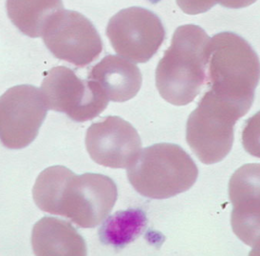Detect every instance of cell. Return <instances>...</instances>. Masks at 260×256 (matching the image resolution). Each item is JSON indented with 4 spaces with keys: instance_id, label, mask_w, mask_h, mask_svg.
Listing matches in <instances>:
<instances>
[{
    "instance_id": "6da1fadb",
    "label": "cell",
    "mask_w": 260,
    "mask_h": 256,
    "mask_svg": "<svg viewBox=\"0 0 260 256\" xmlns=\"http://www.w3.org/2000/svg\"><path fill=\"white\" fill-rule=\"evenodd\" d=\"M32 196L41 211L89 229L97 227L109 216L117 201L118 190L109 176H77L64 166H53L38 176Z\"/></svg>"
},
{
    "instance_id": "7a4b0ae2",
    "label": "cell",
    "mask_w": 260,
    "mask_h": 256,
    "mask_svg": "<svg viewBox=\"0 0 260 256\" xmlns=\"http://www.w3.org/2000/svg\"><path fill=\"white\" fill-rule=\"evenodd\" d=\"M211 37L198 25L186 24L174 32L170 47L156 69L160 96L175 106L192 102L207 79Z\"/></svg>"
},
{
    "instance_id": "3957f363",
    "label": "cell",
    "mask_w": 260,
    "mask_h": 256,
    "mask_svg": "<svg viewBox=\"0 0 260 256\" xmlns=\"http://www.w3.org/2000/svg\"><path fill=\"white\" fill-rule=\"evenodd\" d=\"M259 80V58L243 37L232 32L211 37L206 79L209 94L246 115Z\"/></svg>"
},
{
    "instance_id": "277c9868",
    "label": "cell",
    "mask_w": 260,
    "mask_h": 256,
    "mask_svg": "<svg viewBox=\"0 0 260 256\" xmlns=\"http://www.w3.org/2000/svg\"><path fill=\"white\" fill-rule=\"evenodd\" d=\"M199 169L179 145L160 143L142 150L127 168V177L140 194L152 199L173 197L191 189Z\"/></svg>"
},
{
    "instance_id": "5b68a950",
    "label": "cell",
    "mask_w": 260,
    "mask_h": 256,
    "mask_svg": "<svg viewBox=\"0 0 260 256\" xmlns=\"http://www.w3.org/2000/svg\"><path fill=\"white\" fill-rule=\"evenodd\" d=\"M244 116L237 107L218 100L206 91L188 117V145L204 164L223 160L233 147L235 125Z\"/></svg>"
},
{
    "instance_id": "8992f818",
    "label": "cell",
    "mask_w": 260,
    "mask_h": 256,
    "mask_svg": "<svg viewBox=\"0 0 260 256\" xmlns=\"http://www.w3.org/2000/svg\"><path fill=\"white\" fill-rule=\"evenodd\" d=\"M41 93L48 110L64 112L75 122H86L101 115L109 99L101 86L82 79L72 69L54 67L45 73Z\"/></svg>"
},
{
    "instance_id": "52a82bcc",
    "label": "cell",
    "mask_w": 260,
    "mask_h": 256,
    "mask_svg": "<svg viewBox=\"0 0 260 256\" xmlns=\"http://www.w3.org/2000/svg\"><path fill=\"white\" fill-rule=\"evenodd\" d=\"M107 37L120 56L133 63H146L165 41L166 29L150 10L130 7L109 19Z\"/></svg>"
},
{
    "instance_id": "ba28073f",
    "label": "cell",
    "mask_w": 260,
    "mask_h": 256,
    "mask_svg": "<svg viewBox=\"0 0 260 256\" xmlns=\"http://www.w3.org/2000/svg\"><path fill=\"white\" fill-rule=\"evenodd\" d=\"M41 37L53 56L76 67L89 65L103 51V41L95 26L75 11L58 12Z\"/></svg>"
},
{
    "instance_id": "9c48e42d",
    "label": "cell",
    "mask_w": 260,
    "mask_h": 256,
    "mask_svg": "<svg viewBox=\"0 0 260 256\" xmlns=\"http://www.w3.org/2000/svg\"><path fill=\"white\" fill-rule=\"evenodd\" d=\"M48 108L40 89L18 85L0 96V141L8 149L29 146L38 135Z\"/></svg>"
},
{
    "instance_id": "30bf717a",
    "label": "cell",
    "mask_w": 260,
    "mask_h": 256,
    "mask_svg": "<svg viewBox=\"0 0 260 256\" xmlns=\"http://www.w3.org/2000/svg\"><path fill=\"white\" fill-rule=\"evenodd\" d=\"M87 153L95 163L113 168L130 167L142 152V140L135 128L119 117L95 122L86 134Z\"/></svg>"
},
{
    "instance_id": "8fae6325",
    "label": "cell",
    "mask_w": 260,
    "mask_h": 256,
    "mask_svg": "<svg viewBox=\"0 0 260 256\" xmlns=\"http://www.w3.org/2000/svg\"><path fill=\"white\" fill-rule=\"evenodd\" d=\"M229 197L233 232L253 253H260V164H246L235 172Z\"/></svg>"
},
{
    "instance_id": "7c38bea8",
    "label": "cell",
    "mask_w": 260,
    "mask_h": 256,
    "mask_svg": "<svg viewBox=\"0 0 260 256\" xmlns=\"http://www.w3.org/2000/svg\"><path fill=\"white\" fill-rule=\"evenodd\" d=\"M97 82L110 101L125 102L138 95L143 76L137 65L120 55L109 54L94 65L87 76Z\"/></svg>"
},
{
    "instance_id": "4fadbf2b",
    "label": "cell",
    "mask_w": 260,
    "mask_h": 256,
    "mask_svg": "<svg viewBox=\"0 0 260 256\" xmlns=\"http://www.w3.org/2000/svg\"><path fill=\"white\" fill-rule=\"evenodd\" d=\"M31 246L38 256L87 255L86 242L76 229L55 217H43L34 226Z\"/></svg>"
},
{
    "instance_id": "5bb4252c",
    "label": "cell",
    "mask_w": 260,
    "mask_h": 256,
    "mask_svg": "<svg viewBox=\"0 0 260 256\" xmlns=\"http://www.w3.org/2000/svg\"><path fill=\"white\" fill-rule=\"evenodd\" d=\"M10 20L27 37H42L44 29L58 12L64 10L62 0H6Z\"/></svg>"
},
{
    "instance_id": "9a60e30c",
    "label": "cell",
    "mask_w": 260,
    "mask_h": 256,
    "mask_svg": "<svg viewBox=\"0 0 260 256\" xmlns=\"http://www.w3.org/2000/svg\"><path fill=\"white\" fill-rule=\"evenodd\" d=\"M145 212L139 209H130L116 212L105 222L99 232L102 242L121 248L134 241L146 226Z\"/></svg>"
},
{
    "instance_id": "2e32d148",
    "label": "cell",
    "mask_w": 260,
    "mask_h": 256,
    "mask_svg": "<svg viewBox=\"0 0 260 256\" xmlns=\"http://www.w3.org/2000/svg\"><path fill=\"white\" fill-rule=\"evenodd\" d=\"M256 1L257 0H176L181 11L190 15L206 13L217 4L228 9H242L253 5Z\"/></svg>"
},
{
    "instance_id": "e0dca14e",
    "label": "cell",
    "mask_w": 260,
    "mask_h": 256,
    "mask_svg": "<svg viewBox=\"0 0 260 256\" xmlns=\"http://www.w3.org/2000/svg\"><path fill=\"white\" fill-rule=\"evenodd\" d=\"M241 140L248 154L260 158V110L245 121Z\"/></svg>"
}]
</instances>
